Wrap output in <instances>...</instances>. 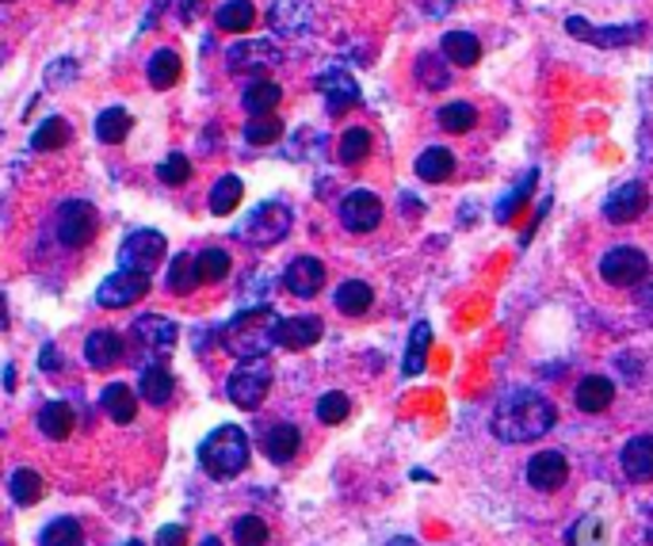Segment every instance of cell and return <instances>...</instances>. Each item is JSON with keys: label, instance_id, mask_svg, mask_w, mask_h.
Returning <instances> with one entry per match:
<instances>
[{"label": "cell", "instance_id": "cell-1", "mask_svg": "<svg viewBox=\"0 0 653 546\" xmlns=\"http://www.w3.org/2000/svg\"><path fill=\"white\" fill-rule=\"evenodd\" d=\"M558 420V409L550 397H543L539 390H516V394L501 397L493 409V435L501 443H532L539 435H547Z\"/></svg>", "mask_w": 653, "mask_h": 546}, {"label": "cell", "instance_id": "cell-2", "mask_svg": "<svg viewBox=\"0 0 653 546\" xmlns=\"http://www.w3.org/2000/svg\"><path fill=\"white\" fill-rule=\"evenodd\" d=\"M279 322L283 317L271 306H245L222 329L225 352H233L237 360H264L279 345Z\"/></svg>", "mask_w": 653, "mask_h": 546}, {"label": "cell", "instance_id": "cell-3", "mask_svg": "<svg viewBox=\"0 0 653 546\" xmlns=\"http://www.w3.org/2000/svg\"><path fill=\"white\" fill-rule=\"evenodd\" d=\"M248 455H253V448H248V435L241 432V428H233V425L214 428V432L199 443V463H203V471L211 474V478H218V481L237 478V474L248 466Z\"/></svg>", "mask_w": 653, "mask_h": 546}, {"label": "cell", "instance_id": "cell-4", "mask_svg": "<svg viewBox=\"0 0 653 546\" xmlns=\"http://www.w3.org/2000/svg\"><path fill=\"white\" fill-rule=\"evenodd\" d=\"M268 390H271L268 356H264V360H237L230 379H225V394H230V402L241 405V409H256V405L268 397Z\"/></svg>", "mask_w": 653, "mask_h": 546}, {"label": "cell", "instance_id": "cell-5", "mask_svg": "<svg viewBox=\"0 0 653 546\" xmlns=\"http://www.w3.org/2000/svg\"><path fill=\"white\" fill-rule=\"evenodd\" d=\"M96 207L84 199H69L61 202L58 210V241L69 248H84L92 237H96Z\"/></svg>", "mask_w": 653, "mask_h": 546}, {"label": "cell", "instance_id": "cell-6", "mask_svg": "<svg viewBox=\"0 0 653 546\" xmlns=\"http://www.w3.org/2000/svg\"><path fill=\"white\" fill-rule=\"evenodd\" d=\"M165 260V237L153 230H135L119 248V268L127 271H142V276H153V268Z\"/></svg>", "mask_w": 653, "mask_h": 546}, {"label": "cell", "instance_id": "cell-7", "mask_svg": "<svg viewBox=\"0 0 653 546\" xmlns=\"http://www.w3.org/2000/svg\"><path fill=\"white\" fill-rule=\"evenodd\" d=\"M283 58V50L276 46V38H241L225 50V66L230 73H264Z\"/></svg>", "mask_w": 653, "mask_h": 546}, {"label": "cell", "instance_id": "cell-8", "mask_svg": "<svg viewBox=\"0 0 653 546\" xmlns=\"http://www.w3.org/2000/svg\"><path fill=\"white\" fill-rule=\"evenodd\" d=\"M150 294V276H142V271H127L119 268L115 276H107L104 283H100L96 291V306L104 310H119V306H135L138 299H145Z\"/></svg>", "mask_w": 653, "mask_h": 546}, {"label": "cell", "instance_id": "cell-9", "mask_svg": "<svg viewBox=\"0 0 653 546\" xmlns=\"http://www.w3.org/2000/svg\"><path fill=\"white\" fill-rule=\"evenodd\" d=\"M646 271H650V260L631 245H619V248H611V253L600 256V276H604V283H611V287L642 283Z\"/></svg>", "mask_w": 653, "mask_h": 546}, {"label": "cell", "instance_id": "cell-10", "mask_svg": "<svg viewBox=\"0 0 653 546\" xmlns=\"http://www.w3.org/2000/svg\"><path fill=\"white\" fill-rule=\"evenodd\" d=\"M287 230H291V210H287L283 202H264V207H256L253 214H248V222L241 233H245L253 245L268 248V245H276V241H283Z\"/></svg>", "mask_w": 653, "mask_h": 546}, {"label": "cell", "instance_id": "cell-11", "mask_svg": "<svg viewBox=\"0 0 653 546\" xmlns=\"http://www.w3.org/2000/svg\"><path fill=\"white\" fill-rule=\"evenodd\" d=\"M565 31H570L573 38H581V43H593L600 46V50H608V46H631L642 38V23H627V27H593L588 20H581V15H570L565 20Z\"/></svg>", "mask_w": 653, "mask_h": 546}, {"label": "cell", "instance_id": "cell-12", "mask_svg": "<svg viewBox=\"0 0 653 546\" xmlns=\"http://www.w3.org/2000/svg\"><path fill=\"white\" fill-rule=\"evenodd\" d=\"M317 92L325 96V107H329L333 115H345L360 104V84H355V77L348 73V69H325V73L317 77Z\"/></svg>", "mask_w": 653, "mask_h": 546}, {"label": "cell", "instance_id": "cell-13", "mask_svg": "<svg viewBox=\"0 0 653 546\" xmlns=\"http://www.w3.org/2000/svg\"><path fill=\"white\" fill-rule=\"evenodd\" d=\"M340 222H345L348 233H371L383 222V202H378V195L371 191L345 195V202H340Z\"/></svg>", "mask_w": 653, "mask_h": 546}, {"label": "cell", "instance_id": "cell-14", "mask_svg": "<svg viewBox=\"0 0 653 546\" xmlns=\"http://www.w3.org/2000/svg\"><path fill=\"white\" fill-rule=\"evenodd\" d=\"M565 478H570V463H565L562 451H539V455L527 458V481H532V489L555 493V489L565 486Z\"/></svg>", "mask_w": 653, "mask_h": 546}, {"label": "cell", "instance_id": "cell-15", "mask_svg": "<svg viewBox=\"0 0 653 546\" xmlns=\"http://www.w3.org/2000/svg\"><path fill=\"white\" fill-rule=\"evenodd\" d=\"M646 207H650L646 184L631 181V184H619L616 191L608 195V202H604V214H608V222L627 225V222H634V218H639Z\"/></svg>", "mask_w": 653, "mask_h": 546}, {"label": "cell", "instance_id": "cell-16", "mask_svg": "<svg viewBox=\"0 0 653 546\" xmlns=\"http://www.w3.org/2000/svg\"><path fill=\"white\" fill-rule=\"evenodd\" d=\"M283 287L294 294V299H314V294L325 287V264L317 260V256H299V260L287 264Z\"/></svg>", "mask_w": 653, "mask_h": 546}, {"label": "cell", "instance_id": "cell-17", "mask_svg": "<svg viewBox=\"0 0 653 546\" xmlns=\"http://www.w3.org/2000/svg\"><path fill=\"white\" fill-rule=\"evenodd\" d=\"M325 325L322 317L314 314H299V317H283L279 322V348H291V352H302V348H314L322 340Z\"/></svg>", "mask_w": 653, "mask_h": 546}, {"label": "cell", "instance_id": "cell-18", "mask_svg": "<svg viewBox=\"0 0 653 546\" xmlns=\"http://www.w3.org/2000/svg\"><path fill=\"white\" fill-rule=\"evenodd\" d=\"M135 337H138V345H142V348H153V352H173L180 329H176V322H168V317L145 314V317H138V322H135Z\"/></svg>", "mask_w": 653, "mask_h": 546}, {"label": "cell", "instance_id": "cell-19", "mask_svg": "<svg viewBox=\"0 0 653 546\" xmlns=\"http://www.w3.org/2000/svg\"><path fill=\"white\" fill-rule=\"evenodd\" d=\"M268 23H271V31H279V35H306L314 15H310L306 0H276L268 12Z\"/></svg>", "mask_w": 653, "mask_h": 546}, {"label": "cell", "instance_id": "cell-20", "mask_svg": "<svg viewBox=\"0 0 653 546\" xmlns=\"http://www.w3.org/2000/svg\"><path fill=\"white\" fill-rule=\"evenodd\" d=\"M123 356V337L112 329H96L89 333V340H84V360H89L92 371H112L115 363H119Z\"/></svg>", "mask_w": 653, "mask_h": 546}, {"label": "cell", "instance_id": "cell-21", "mask_svg": "<svg viewBox=\"0 0 653 546\" xmlns=\"http://www.w3.org/2000/svg\"><path fill=\"white\" fill-rule=\"evenodd\" d=\"M299 443H302V432L291 425V420H279V425H268V432H264V455L271 458V463H291L294 455H299Z\"/></svg>", "mask_w": 653, "mask_h": 546}, {"label": "cell", "instance_id": "cell-22", "mask_svg": "<svg viewBox=\"0 0 653 546\" xmlns=\"http://www.w3.org/2000/svg\"><path fill=\"white\" fill-rule=\"evenodd\" d=\"M619 463H623V474L631 481H653V435H634V440H627Z\"/></svg>", "mask_w": 653, "mask_h": 546}, {"label": "cell", "instance_id": "cell-23", "mask_svg": "<svg viewBox=\"0 0 653 546\" xmlns=\"http://www.w3.org/2000/svg\"><path fill=\"white\" fill-rule=\"evenodd\" d=\"M611 397H616V386H611V379H604V374H588V379H581L578 390H573V402H578L581 413H604L611 405Z\"/></svg>", "mask_w": 653, "mask_h": 546}, {"label": "cell", "instance_id": "cell-24", "mask_svg": "<svg viewBox=\"0 0 653 546\" xmlns=\"http://www.w3.org/2000/svg\"><path fill=\"white\" fill-rule=\"evenodd\" d=\"M138 390H142V397L150 405H168V397H173V390H176V379L168 374L165 363H145Z\"/></svg>", "mask_w": 653, "mask_h": 546}, {"label": "cell", "instance_id": "cell-25", "mask_svg": "<svg viewBox=\"0 0 653 546\" xmlns=\"http://www.w3.org/2000/svg\"><path fill=\"white\" fill-rule=\"evenodd\" d=\"M371 302H375V291H371L368 283H360V279H348V283H340L337 294H333V306L348 317H363L371 310Z\"/></svg>", "mask_w": 653, "mask_h": 546}, {"label": "cell", "instance_id": "cell-26", "mask_svg": "<svg viewBox=\"0 0 653 546\" xmlns=\"http://www.w3.org/2000/svg\"><path fill=\"white\" fill-rule=\"evenodd\" d=\"M279 100H283V89H279L276 81H253L245 89V96H241V104H245V112L253 115V119H264V115L276 112Z\"/></svg>", "mask_w": 653, "mask_h": 546}, {"label": "cell", "instance_id": "cell-27", "mask_svg": "<svg viewBox=\"0 0 653 546\" xmlns=\"http://www.w3.org/2000/svg\"><path fill=\"white\" fill-rule=\"evenodd\" d=\"M443 58H447L451 66L470 69L474 61L481 58V43L470 31H447V35H443Z\"/></svg>", "mask_w": 653, "mask_h": 546}, {"label": "cell", "instance_id": "cell-28", "mask_svg": "<svg viewBox=\"0 0 653 546\" xmlns=\"http://www.w3.org/2000/svg\"><path fill=\"white\" fill-rule=\"evenodd\" d=\"M100 402H104L107 417H112L115 425H130V420H135V413H138V397H135V390H130L127 382H112Z\"/></svg>", "mask_w": 653, "mask_h": 546}, {"label": "cell", "instance_id": "cell-29", "mask_svg": "<svg viewBox=\"0 0 653 546\" xmlns=\"http://www.w3.org/2000/svg\"><path fill=\"white\" fill-rule=\"evenodd\" d=\"M38 428H43L46 440H66L73 432V409L66 402H46L38 413Z\"/></svg>", "mask_w": 653, "mask_h": 546}, {"label": "cell", "instance_id": "cell-30", "mask_svg": "<svg viewBox=\"0 0 653 546\" xmlns=\"http://www.w3.org/2000/svg\"><path fill=\"white\" fill-rule=\"evenodd\" d=\"M145 73H150L153 89H173V84L180 81V54L176 50H153Z\"/></svg>", "mask_w": 653, "mask_h": 546}, {"label": "cell", "instance_id": "cell-31", "mask_svg": "<svg viewBox=\"0 0 653 546\" xmlns=\"http://www.w3.org/2000/svg\"><path fill=\"white\" fill-rule=\"evenodd\" d=\"M199 283H203V279H199V264H196V256L180 253L173 264H168V279H165V287H168V291H173V294H191Z\"/></svg>", "mask_w": 653, "mask_h": 546}, {"label": "cell", "instance_id": "cell-32", "mask_svg": "<svg viewBox=\"0 0 653 546\" xmlns=\"http://www.w3.org/2000/svg\"><path fill=\"white\" fill-rule=\"evenodd\" d=\"M455 173V158H451L443 146H432V150H424L421 158H417V176L429 184H440L447 181V176Z\"/></svg>", "mask_w": 653, "mask_h": 546}, {"label": "cell", "instance_id": "cell-33", "mask_svg": "<svg viewBox=\"0 0 653 546\" xmlns=\"http://www.w3.org/2000/svg\"><path fill=\"white\" fill-rule=\"evenodd\" d=\"M253 20H256V8L248 4V0H225V4L214 12V23L222 31H248Z\"/></svg>", "mask_w": 653, "mask_h": 546}, {"label": "cell", "instance_id": "cell-34", "mask_svg": "<svg viewBox=\"0 0 653 546\" xmlns=\"http://www.w3.org/2000/svg\"><path fill=\"white\" fill-rule=\"evenodd\" d=\"M81 543H84L81 524L69 516L50 520V524L43 527V535H38V546H81Z\"/></svg>", "mask_w": 653, "mask_h": 546}, {"label": "cell", "instance_id": "cell-35", "mask_svg": "<svg viewBox=\"0 0 653 546\" xmlns=\"http://www.w3.org/2000/svg\"><path fill=\"white\" fill-rule=\"evenodd\" d=\"M127 135H130V115L123 112V107H107V112H100V119H96L100 142L115 146V142H123Z\"/></svg>", "mask_w": 653, "mask_h": 546}, {"label": "cell", "instance_id": "cell-36", "mask_svg": "<svg viewBox=\"0 0 653 546\" xmlns=\"http://www.w3.org/2000/svg\"><path fill=\"white\" fill-rule=\"evenodd\" d=\"M241 195H245V184L237 181V176H222V181H214L211 187V214H233L241 202Z\"/></svg>", "mask_w": 653, "mask_h": 546}, {"label": "cell", "instance_id": "cell-37", "mask_svg": "<svg viewBox=\"0 0 653 546\" xmlns=\"http://www.w3.org/2000/svg\"><path fill=\"white\" fill-rule=\"evenodd\" d=\"M196 264H199V279H203V283H222L233 268L230 253H225V248H214V245L203 248V253L196 256Z\"/></svg>", "mask_w": 653, "mask_h": 546}, {"label": "cell", "instance_id": "cell-38", "mask_svg": "<svg viewBox=\"0 0 653 546\" xmlns=\"http://www.w3.org/2000/svg\"><path fill=\"white\" fill-rule=\"evenodd\" d=\"M565 543L570 546H604L608 543V524H604L600 516H581L578 524L570 527Z\"/></svg>", "mask_w": 653, "mask_h": 546}, {"label": "cell", "instance_id": "cell-39", "mask_svg": "<svg viewBox=\"0 0 653 546\" xmlns=\"http://www.w3.org/2000/svg\"><path fill=\"white\" fill-rule=\"evenodd\" d=\"M429 345H432L429 322H417L413 333H409V352H406V363H401V371H406V374H421L424 356H429Z\"/></svg>", "mask_w": 653, "mask_h": 546}, {"label": "cell", "instance_id": "cell-40", "mask_svg": "<svg viewBox=\"0 0 653 546\" xmlns=\"http://www.w3.org/2000/svg\"><path fill=\"white\" fill-rule=\"evenodd\" d=\"M8 489H12V501L27 509V504H35L38 497H43V478H38V474L31 471V466H23V471H15V474H12V481H8Z\"/></svg>", "mask_w": 653, "mask_h": 546}, {"label": "cell", "instance_id": "cell-41", "mask_svg": "<svg viewBox=\"0 0 653 546\" xmlns=\"http://www.w3.org/2000/svg\"><path fill=\"white\" fill-rule=\"evenodd\" d=\"M69 142V123L66 119H46L43 127L31 135V150L46 153V150H61Z\"/></svg>", "mask_w": 653, "mask_h": 546}, {"label": "cell", "instance_id": "cell-42", "mask_svg": "<svg viewBox=\"0 0 653 546\" xmlns=\"http://www.w3.org/2000/svg\"><path fill=\"white\" fill-rule=\"evenodd\" d=\"M440 127L447 130V135H466V130H474V123H478V112H474L470 104H447L440 107Z\"/></svg>", "mask_w": 653, "mask_h": 546}, {"label": "cell", "instance_id": "cell-43", "mask_svg": "<svg viewBox=\"0 0 653 546\" xmlns=\"http://www.w3.org/2000/svg\"><path fill=\"white\" fill-rule=\"evenodd\" d=\"M368 153H371V135H368V130H363V127L345 130V138H340V161H345V165H360Z\"/></svg>", "mask_w": 653, "mask_h": 546}, {"label": "cell", "instance_id": "cell-44", "mask_svg": "<svg viewBox=\"0 0 653 546\" xmlns=\"http://www.w3.org/2000/svg\"><path fill=\"white\" fill-rule=\"evenodd\" d=\"M233 543L237 546H264L268 543V524L260 516H241L233 524Z\"/></svg>", "mask_w": 653, "mask_h": 546}, {"label": "cell", "instance_id": "cell-45", "mask_svg": "<svg viewBox=\"0 0 653 546\" xmlns=\"http://www.w3.org/2000/svg\"><path fill=\"white\" fill-rule=\"evenodd\" d=\"M279 135H283V123L271 119V115L245 123V142H248V146H268V142H276Z\"/></svg>", "mask_w": 653, "mask_h": 546}, {"label": "cell", "instance_id": "cell-46", "mask_svg": "<svg viewBox=\"0 0 653 546\" xmlns=\"http://www.w3.org/2000/svg\"><path fill=\"white\" fill-rule=\"evenodd\" d=\"M417 81L429 84V89H447V69H443V61L435 58V54H421L417 58Z\"/></svg>", "mask_w": 653, "mask_h": 546}, {"label": "cell", "instance_id": "cell-47", "mask_svg": "<svg viewBox=\"0 0 653 546\" xmlns=\"http://www.w3.org/2000/svg\"><path fill=\"white\" fill-rule=\"evenodd\" d=\"M158 176H161V184H168V187L188 184V176H191V161L184 158V153H168V158L161 161Z\"/></svg>", "mask_w": 653, "mask_h": 546}, {"label": "cell", "instance_id": "cell-48", "mask_svg": "<svg viewBox=\"0 0 653 546\" xmlns=\"http://www.w3.org/2000/svg\"><path fill=\"white\" fill-rule=\"evenodd\" d=\"M535 176H539V173H535V169H532V173H527L524 181H520L516 187H512V191H509V199H504L501 207H497V222H509V218L516 214V207H524V202H527V195H532Z\"/></svg>", "mask_w": 653, "mask_h": 546}, {"label": "cell", "instance_id": "cell-49", "mask_svg": "<svg viewBox=\"0 0 653 546\" xmlns=\"http://www.w3.org/2000/svg\"><path fill=\"white\" fill-rule=\"evenodd\" d=\"M345 417H348V397L340 394V390H329V394L317 402V420H322V425H340Z\"/></svg>", "mask_w": 653, "mask_h": 546}, {"label": "cell", "instance_id": "cell-50", "mask_svg": "<svg viewBox=\"0 0 653 546\" xmlns=\"http://www.w3.org/2000/svg\"><path fill=\"white\" fill-rule=\"evenodd\" d=\"M188 539V532H184V524H165L158 532V546H184Z\"/></svg>", "mask_w": 653, "mask_h": 546}, {"label": "cell", "instance_id": "cell-51", "mask_svg": "<svg viewBox=\"0 0 653 546\" xmlns=\"http://www.w3.org/2000/svg\"><path fill=\"white\" fill-rule=\"evenodd\" d=\"M58 367H61V360H58V348L46 345V348H43V371H58Z\"/></svg>", "mask_w": 653, "mask_h": 546}, {"label": "cell", "instance_id": "cell-52", "mask_svg": "<svg viewBox=\"0 0 653 546\" xmlns=\"http://www.w3.org/2000/svg\"><path fill=\"white\" fill-rule=\"evenodd\" d=\"M196 12H199V0H188V4H180V15H184V20H196Z\"/></svg>", "mask_w": 653, "mask_h": 546}, {"label": "cell", "instance_id": "cell-53", "mask_svg": "<svg viewBox=\"0 0 653 546\" xmlns=\"http://www.w3.org/2000/svg\"><path fill=\"white\" fill-rule=\"evenodd\" d=\"M390 546H417V543H413V539H394Z\"/></svg>", "mask_w": 653, "mask_h": 546}, {"label": "cell", "instance_id": "cell-54", "mask_svg": "<svg viewBox=\"0 0 653 546\" xmlns=\"http://www.w3.org/2000/svg\"><path fill=\"white\" fill-rule=\"evenodd\" d=\"M199 546H222V543H218L214 535H211V539H203V543H199Z\"/></svg>", "mask_w": 653, "mask_h": 546}, {"label": "cell", "instance_id": "cell-55", "mask_svg": "<svg viewBox=\"0 0 653 546\" xmlns=\"http://www.w3.org/2000/svg\"><path fill=\"white\" fill-rule=\"evenodd\" d=\"M127 546H142V543H127Z\"/></svg>", "mask_w": 653, "mask_h": 546}]
</instances>
